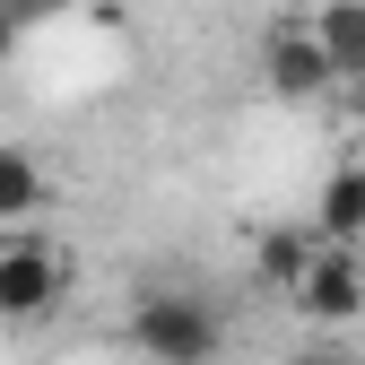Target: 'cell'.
<instances>
[{"instance_id":"cell-1","label":"cell","mask_w":365,"mask_h":365,"mask_svg":"<svg viewBox=\"0 0 365 365\" xmlns=\"http://www.w3.org/2000/svg\"><path fill=\"white\" fill-rule=\"evenodd\" d=\"M130 348L148 365H217L226 356V322L200 296H140L130 304Z\"/></svg>"},{"instance_id":"cell-2","label":"cell","mask_w":365,"mask_h":365,"mask_svg":"<svg viewBox=\"0 0 365 365\" xmlns=\"http://www.w3.org/2000/svg\"><path fill=\"white\" fill-rule=\"evenodd\" d=\"M70 296V252L53 235H0V322H43Z\"/></svg>"},{"instance_id":"cell-3","label":"cell","mask_w":365,"mask_h":365,"mask_svg":"<svg viewBox=\"0 0 365 365\" xmlns=\"http://www.w3.org/2000/svg\"><path fill=\"white\" fill-rule=\"evenodd\" d=\"M261 78H269V96H287V105H313L339 78L331 53H322V35H313V18H279L261 35Z\"/></svg>"},{"instance_id":"cell-4","label":"cell","mask_w":365,"mask_h":365,"mask_svg":"<svg viewBox=\"0 0 365 365\" xmlns=\"http://www.w3.org/2000/svg\"><path fill=\"white\" fill-rule=\"evenodd\" d=\"M296 313H304V322H356V313H365V269H356L348 244L313 252V269L296 279Z\"/></svg>"},{"instance_id":"cell-5","label":"cell","mask_w":365,"mask_h":365,"mask_svg":"<svg viewBox=\"0 0 365 365\" xmlns=\"http://www.w3.org/2000/svg\"><path fill=\"white\" fill-rule=\"evenodd\" d=\"M313 252H322L313 226H261V235H252V269H261L269 287H287V296H296V279L313 269Z\"/></svg>"},{"instance_id":"cell-6","label":"cell","mask_w":365,"mask_h":365,"mask_svg":"<svg viewBox=\"0 0 365 365\" xmlns=\"http://www.w3.org/2000/svg\"><path fill=\"white\" fill-rule=\"evenodd\" d=\"M313 35L339 78H365V0H313Z\"/></svg>"},{"instance_id":"cell-7","label":"cell","mask_w":365,"mask_h":365,"mask_svg":"<svg viewBox=\"0 0 365 365\" xmlns=\"http://www.w3.org/2000/svg\"><path fill=\"white\" fill-rule=\"evenodd\" d=\"M313 235H322V244H356V235H365V165H339V174L322 182Z\"/></svg>"},{"instance_id":"cell-8","label":"cell","mask_w":365,"mask_h":365,"mask_svg":"<svg viewBox=\"0 0 365 365\" xmlns=\"http://www.w3.org/2000/svg\"><path fill=\"white\" fill-rule=\"evenodd\" d=\"M43 200H53V182H43V165H35L26 148H0V226L35 217Z\"/></svg>"},{"instance_id":"cell-9","label":"cell","mask_w":365,"mask_h":365,"mask_svg":"<svg viewBox=\"0 0 365 365\" xmlns=\"http://www.w3.org/2000/svg\"><path fill=\"white\" fill-rule=\"evenodd\" d=\"M9 43H18V26H9V18H0V61H9Z\"/></svg>"},{"instance_id":"cell-10","label":"cell","mask_w":365,"mask_h":365,"mask_svg":"<svg viewBox=\"0 0 365 365\" xmlns=\"http://www.w3.org/2000/svg\"><path fill=\"white\" fill-rule=\"evenodd\" d=\"M287 365H331V356H287Z\"/></svg>"},{"instance_id":"cell-11","label":"cell","mask_w":365,"mask_h":365,"mask_svg":"<svg viewBox=\"0 0 365 365\" xmlns=\"http://www.w3.org/2000/svg\"><path fill=\"white\" fill-rule=\"evenodd\" d=\"M356 122H365V78H356Z\"/></svg>"}]
</instances>
